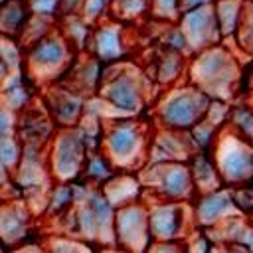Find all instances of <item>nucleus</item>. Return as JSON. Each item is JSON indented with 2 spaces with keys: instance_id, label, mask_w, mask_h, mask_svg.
Returning a JSON list of instances; mask_svg holds the SVG:
<instances>
[{
  "instance_id": "1",
  "label": "nucleus",
  "mask_w": 253,
  "mask_h": 253,
  "mask_svg": "<svg viewBox=\"0 0 253 253\" xmlns=\"http://www.w3.org/2000/svg\"><path fill=\"white\" fill-rule=\"evenodd\" d=\"M217 172L221 180L231 186L253 182V144L235 128L217 148Z\"/></svg>"
},
{
  "instance_id": "2",
  "label": "nucleus",
  "mask_w": 253,
  "mask_h": 253,
  "mask_svg": "<svg viewBox=\"0 0 253 253\" xmlns=\"http://www.w3.org/2000/svg\"><path fill=\"white\" fill-rule=\"evenodd\" d=\"M200 73L204 83H210L215 89L229 87L231 83H235L237 63L233 61L231 53L221 51V47H211L200 63Z\"/></svg>"
},
{
  "instance_id": "3",
  "label": "nucleus",
  "mask_w": 253,
  "mask_h": 253,
  "mask_svg": "<svg viewBox=\"0 0 253 253\" xmlns=\"http://www.w3.org/2000/svg\"><path fill=\"white\" fill-rule=\"evenodd\" d=\"M208 107H210V99L204 93L180 95L176 101H172L168 109V117L178 126H192L206 117Z\"/></svg>"
},
{
  "instance_id": "4",
  "label": "nucleus",
  "mask_w": 253,
  "mask_h": 253,
  "mask_svg": "<svg viewBox=\"0 0 253 253\" xmlns=\"http://www.w3.org/2000/svg\"><path fill=\"white\" fill-rule=\"evenodd\" d=\"M231 210H235L231 194L225 190H217V192L211 190V192H206V196L198 208V215L204 225H211L219 217L227 215Z\"/></svg>"
},
{
  "instance_id": "5",
  "label": "nucleus",
  "mask_w": 253,
  "mask_h": 253,
  "mask_svg": "<svg viewBox=\"0 0 253 253\" xmlns=\"http://www.w3.org/2000/svg\"><path fill=\"white\" fill-rule=\"evenodd\" d=\"M243 0H219L215 6V18L221 36H233L241 24L243 16Z\"/></svg>"
},
{
  "instance_id": "6",
  "label": "nucleus",
  "mask_w": 253,
  "mask_h": 253,
  "mask_svg": "<svg viewBox=\"0 0 253 253\" xmlns=\"http://www.w3.org/2000/svg\"><path fill=\"white\" fill-rule=\"evenodd\" d=\"M231 123L235 126V130L249 144H253V109L251 107H237V109H233Z\"/></svg>"
},
{
  "instance_id": "7",
  "label": "nucleus",
  "mask_w": 253,
  "mask_h": 253,
  "mask_svg": "<svg viewBox=\"0 0 253 253\" xmlns=\"http://www.w3.org/2000/svg\"><path fill=\"white\" fill-rule=\"evenodd\" d=\"M229 194H231L235 210H239L241 213H245L249 217L253 213V182L239 184L233 190H229Z\"/></svg>"
},
{
  "instance_id": "8",
  "label": "nucleus",
  "mask_w": 253,
  "mask_h": 253,
  "mask_svg": "<svg viewBox=\"0 0 253 253\" xmlns=\"http://www.w3.org/2000/svg\"><path fill=\"white\" fill-rule=\"evenodd\" d=\"M237 32L241 34V45L247 47V51H253V0L243 6V16Z\"/></svg>"
},
{
  "instance_id": "9",
  "label": "nucleus",
  "mask_w": 253,
  "mask_h": 253,
  "mask_svg": "<svg viewBox=\"0 0 253 253\" xmlns=\"http://www.w3.org/2000/svg\"><path fill=\"white\" fill-rule=\"evenodd\" d=\"M249 219H251V223H253V213H251V215H249Z\"/></svg>"
},
{
  "instance_id": "10",
  "label": "nucleus",
  "mask_w": 253,
  "mask_h": 253,
  "mask_svg": "<svg viewBox=\"0 0 253 253\" xmlns=\"http://www.w3.org/2000/svg\"><path fill=\"white\" fill-rule=\"evenodd\" d=\"M249 107H251V109H253V103H251V105H249Z\"/></svg>"
}]
</instances>
